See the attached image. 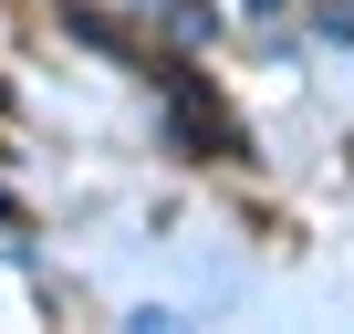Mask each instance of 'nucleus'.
<instances>
[{
  "label": "nucleus",
  "mask_w": 354,
  "mask_h": 334,
  "mask_svg": "<svg viewBox=\"0 0 354 334\" xmlns=\"http://www.w3.org/2000/svg\"><path fill=\"white\" fill-rule=\"evenodd\" d=\"M146 11H167V32H177V42H209V32H219L209 0H146Z\"/></svg>",
  "instance_id": "2"
},
{
  "label": "nucleus",
  "mask_w": 354,
  "mask_h": 334,
  "mask_svg": "<svg viewBox=\"0 0 354 334\" xmlns=\"http://www.w3.org/2000/svg\"><path fill=\"white\" fill-rule=\"evenodd\" d=\"M146 84L167 94V125H177V146H188V157H219V167H230V157H250V136H240V125H230V115L209 105V84H198L188 63L146 53Z\"/></svg>",
  "instance_id": "1"
},
{
  "label": "nucleus",
  "mask_w": 354,
  "mask_h": 334,
  "mask_svg": "<svg viewBox=\"0 0 354 334\" xmlns=\"http://www.w3.org/2000/svg\"><path fill=\"white\" fill-rule=\"evenodd\" d=\"M240 11H281V0H240Z\"/></svg>",
  "instance_id": "3"
}]
</instances>
